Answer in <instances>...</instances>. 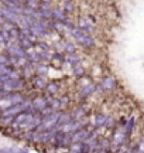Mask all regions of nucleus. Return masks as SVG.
<instances>
[{"instance_id":"f257e3e1","label":"nucleus","mask_w":144,"mask_h":153,"mask_svg":"<svg viewBox=\"0 0 144 153\" xmlns=\"http://www.w3.org/2000/svg\"><path fill=\"white\" fill-rule=\"evenodd\" d=\"M72 37L76 40L78 44H80L82 47H85V48H93L96 46V41L95 38L90 36V34H86L85 31H82L80 28L78 27H75V28H72L71 31H69Z\"/></svg>"},{"instance_id":"f03ea898","label":"nucleus","mask_w":144,"mask_h":153,"mask_svg":"<svg viewBox=\"0 0 144 153\" xmlns=\"http://www.w3.org/2000/svg\"><path fill=\"white\" fill-rule=\"evenodd\" d=\"M49 143H54L55 147H69L72 145L71 133H66L62 129H59L54 133V137L49 140Z\"/></svg>"},{"instance_id":"7ed1b4c3","label":"nucleus","mask_w":144,"mask_h":153,"mask_svg":"<svg viewBox=\"0 0 144 153\" xmlns=\"http://www.w3.org/2000/svg\"><path fill=\"white\" fill-rule=\"evenodd\" d=\"M27 82L24 78H17V80H8L3 84L1 89L3 91H7V92H21L25 88Z\"/></svg>"},{"instance_id":"20e7f679","label":"nucleus","mask_w":144,"mask_h":153,"mask_svg":"<svg viewBox=\"0 0 144 153\" xmlns=\"http://www.w3.org/2000/svg\"><path fill=\"white\" fill-rule=\"evenodd\" d=\"M116 88V81L113 77L110 75H106L103 77V80L100 81V84L96 87V91L97 89H100V91H112V89Z\"/></svg>"},{"instance_id":"39448f33","label":"nucleus","mask_w":144,"mask_h":153,"mask_svg":"<svg viewBox=\"0 0 144 153\" xmlns=\"http://www.w3.org/2000/svg\"><path fill=\"white\" fill-rule=\"evenodd\" d=\"M89 133H90V130H89L86 126H85V128H80L79 130H76V132H73V133H71L72 143H76V142H85V140L88 139Z\"/></svg>"},{"instance_id":"423d86ee","label":"nucleus","mask_w":144,"mask_h":153,"mask_svg":"<svg viewBox=\"0 0 144 153\" xmlns=\"http://www.w3.org/2000/svg\"><path fill=\"white\" fill-rule=\"evenodd\" d=\"M78 28H80L82 31H85L86 34H92L96 30L95 24L90 23L88 19H85V17H80L79 20H78Z\"/></svg>"},{"instance_id":"0eeeda50","label":"nucleus","mask_w":144,"mask_h":153,"mask_svg":"<svg viewBox=\"0 0 144 153\" xmlns=\"http://www.w3.org/2000/svg\"><path fill=\"white\" fill-rule=\"evenodd\" d=\"M80 128H85V123L82 122V119H73L68 125H65L64 128H62V130L66 132V133H73V132L79 130Z\"/></svg>"},{"instance_id":"6e6552de","label":"nucleus","mask_w":144,"mask_h":153,"mask_svg":"<svg viewBox=\"0 0 144 153\" xmlns=\"http://www.w3.org/2000/svg\"><path fill=\"white\" fill-rule=\"evenodd\" d=\"M71 121H73V119H72V116H71V113L61 112V113H59V118H58V122H56V125L54 126V132L59 130V129H62L65 125H68Z\"/></svg>"},{"instance_id":"1a4fd4ad","label":"nucleus","mask_w":144,"mask_h":153,"mask_svg":"<svg viewBox=\"0 0 144 153\" xmlns=\"http://www.w3.org/2000/svg\"><path fill=\"white\" fill-rule=\"evenodd\" d=\"M52 20L61 21V23H66V21H69V17L61 7H52Z\"/></svg>"},{"instance_id":"9d476101","label":"nucleus","mask_w":144,"mask_h":153,"mask_svg":"<svg viewBox=\"0 0 144 153\" xmlns=\"http://www.w3.org/2000/svg\"><path fill=\"white\" fill-rule=\"evenodd\" d=\"M47 106H48V102L45 97H35L32 99V108H34V111L37 113H41V111L44 108H47Z\"/></svg>"},{"instance_id":"9b49d317","label":"nucleus","mask_w":144,"mask_h":153,"mask_svg":"<svg viewBox=\"0 0 144 153\" xmlns=\"http://www.w3.org/2000/svg\"><path fill=\"white\" fill-rule=\"evenodd\" d=\"M18 44H20V47L24 48L25 51H30V50H34L35 47V43H32L28 37H25L23 33H20V36H18Z\"/></svg>"},{"instance_id":"f8f14e48","label":"nucleus","mask_w":144,"mask_h":153,"mask_svg":"<svg viewBox=\"0 0 144 153\" xmlns=\"http://www.w3.org/2000/svg\"><path fill=\"white\" fill-rule=\"evenodd\" d=\"M31 84H32V88L34 89H45L47 87V81H45V77H40V75H35L34 78L31 80Z\"/></svg>"},{"instance_id":"ddd939ff","label":"nucleus","mask_w":144,"mask_h":153,"mask_svg":"<svg viewBox=\"0 0 144 153\" xmlns=\"http://www.w3.org/2000/svg\"><path fill=\"white\" fill-rule=\"evenodd\" d=\"M49 73V67L45 63H38L34 67V74L35 75H40V77H47Z\"/></svg>"},{"instance_id":"4468645a","label":"nucleus","mask_w":144,"mask_h":153,"mask_svg":"<svg viewBox=\"0 0 144 153\" xmlns=\"http://www.w3.org/2000/svg\"><path fill=\"white\" fill-rule=\"evenodd\" d=\"M44 91L47 92L48 97H56V94H58V91H59V84H58V82H55V81H52V82H48Z\"/></svg>"},{"instance_id":"2eb2a0df","label":"nucleus","mask_w":144,"mask_h":153,"mask_svg":"<svg viewBox=\"0 0 144 153\" xmlns=\"http://www.w3.org/2000/svg\"><path fill=\"white\" fill-rule=\"evenodd\" d=\"M49 28L54 30V31L62 34L64 31H68L66 27H65V23H61V21H55V20H51V24H49Z\"/></svg>"},{"instance_id":"dca6fc26","label":"nucleus","mask_w":144,"mask_h":153,"mask_svg":"<svg viewBox=\"0 0 144 153\" xmlns=\"http://www.w3.org/2000/svg\"><path fill=\"white\" fill-rule=\"evenodd\" d=\"M61 9L64 10L66 14H71L75 11V3H73V0H62V6Z\"/></svg>"},{"instance_id":"f3484780","label":"nucleus","mask_w":144,"mask_h":153,"mask_svg":"<svg viewBox=\"0 0 144 153\" xmlns=\"http://www.w3.org/2000/svg\"><path fill=\"white\" fill-rule=\"evenodd\" d=\"M27 61L28 63H31V64H38V63H41V58H40V54H38V51H35V50H32L31 53H28L27 51Z\"/></svg>"},{"instance_id":"a211bd4d","label":"nucleus","mask_w":144,"mask_h":153,"mask_svg":"<svg viewBox=\"0 0 144 153\" xmlns=\"http://www.w3.org/2000/svg\"><path fill=\"white\" fill-rule=\"evenodd\" d=\"M106 119H107V116H106L104 113H97L95 116V121H93V126H95L96 129L103 128L104 123H106Z\"/></svg>"},{"instance_id":"6ab92c4d","label":"nucleus","mask_w":144,"mask_h":153,"mask_svg":"<svg viewBox=\"0 0 144 153\" xmlns=\"http://www.w3.org/2000/svg\"><path fill=\"white\" fill-rule=\"evenodd\" d=\"M96 91V87L93 85V84H88V85H85L83 88L80 89V98L82 99H85L86 97H89L90 94H93Z\"/></svg>"},{"instance_id":"aec40b11","label":"nucleus","mask_w":144,"mask_h":153,"mask_svg":"<svg viewBox=\"0 0 144 153\" xmlns=\"http://www.w3.org/2000/svg\"><path fill=\"white\" fill-rule=\"evenodd\" d=\"M134 126H136V118L131 116V118L127 121L126 126H124V133H126L128 137L131 136V133H133V130H134Z\"/></svg>"},{"instance_id":"412c9836","label":"nucleus","mask_w":144,"mask_h":153,"mask_svg":"<svg viewBox=\"0 0 144 153\" xmlns=\"http://www.w3.org/2000/svg\"><path fill=\"white\" fill-rule=\"evenodd\" d=\"M62 50H64L65 54H73V53H76V46L72 41H64L62 43Z\"/></svg>"},{"instance_id":"4be33fe9","label":"nucleus","mask_w":144,"mask_h":153,"mask_svg":"<svg viewBox=\"0 0 144 153\" xmlns=\"http://www.w3.org/2000/svg\"><path fill=\"white\" fill-rule=\"evenodd\" d=\"M65 63L66 64H69V65H76V64H79L80 63V56H78V54H66V60H65Z\"/></svg>"},{"instance_id":"5701e85b","label":"nucleus","mask_w":144,"mask_h":153,"mask_svg":"<svg viewBox=\"0 0 144 153\" xmlns=\"http://www.w3.org/2000/svg\"><path fill=\"white\" fill-rule=\"evenodd\" d=\"M85 115H86V111H85L82 106H76V108H75V109L71 112L72 119H82Z\"/></svg>"},{"instance_id":"b1692460","label":"nucleus","mask_w":144,"mask_h":153,"mask_svg":"<svg viewBox=\"0 0 144 153\" xmlns=\"http://www.w3.org/2000/svg\"><path fill=\"white\" fill-rule=\"evenodd\" d=\"M47 102H48V106H51L54 111H59L61 109V104H59V99L55 97H49L47 98Z\"/></svg>"},{"instance_id":"393cba45","label":"nucleus","mask_w":144,"mask_h":153,"mask_svg":"<svg viewBox=\"0 0 144 153\" xmlns=\"http://www.w3.org/2000/svg\"><path fill=\"white\" fill-rule=\"evenodd\" d=\"M99 146H100V149L110 152V149H112V140L107 139V137H102V139H99Z\"/></svg>"},{"instance_id":"a878e982","label":"nucleus","mask_w":144,"mask_h":153,"mask_svg":"<svg viewBox=\"0 0 144 153\" xmlns=\"http://www.w3.org/2000/svg\"><path fill=\"white\" fill-rule=\"evenodd\" d=\"M72 68H73V75H75L76 78H83V77H85V68L80 64L73 65Z\"/></svg>"},{"instance_id":"bb28decb","label":"nucleus","mask_w":144,"mask_h":153,"mask_svg":"<svg viewBox=\"0 0 144 153\" xmlns=\"http://www.w3.org/2000/svg\"><path fill=\"white\" fill-rule=\"evenodd\" d=\"M14 123V116H0V125L1 126H10Z\"/></svg>"},{"instance_id":"cd10ccee","label":"nucleus","mask_w":144,"mask_h":153,"mask_svg":"<svg viewBox=\"0 0 144 153\" xmlns=\"http://www.w3.org/2000/svg\"><path fill=\"white\" fill-rule=\"evenodd\" d=\"M38 54H40L41 63H47L49 60H52V54L49 51H38Z\"/></svg>"},{"instance_id":"c85d7f7f","label":"nucleus","mask_w":144,"mask_h":153,"mask_svg":"<svg viewBox=\"0 0 144 153\" xmlns=\"http://www.w3.org/2000/svg\"><path fill=\"white\" fill-rule=\"evenodd\" d=\"M52 60H55V61H58V63H65L66 56L62 54V53H59V51H55V53H52Z\"/></svg>"},{"instance_id":"c756f323","label":"nucleus","mask_w":144,"mask_h":153,"mask_svg":"<svg viewBox=\"0 0 144 153\" xmlns=\"http://www.w3.org/2000/svg\"><path fill=\"white\" fill-rule=\"evenodd\" d=\"M38 3H40V0H25V1H24V6L32 9V10H37Z\"/></svg>"},{"instance_id":"7c9ffc66","label":"nucleus","mask_w":144,"mask_h":153,"mask_svg":"<svg viewBox=\"0 0 144 153\" xmlns=\"http://www.w3.org/2000/svg\"><path fill=\"white\" fill-rule=\"evenodd\" d=\"M58 99H59L61 108H64V106H68V105L71 104V98H69V95H62V97H59Z\"/></svg>"},{"instance_id":"2f4dec72","label":"nucleus","mask_w":144,"mask_h":153,"mask_svg":"<svg viewBox=\"0 0 144 153\" xmlns=\"http://www.w3.org/2000/svg\"><path fill=\"white\" fill-rule=\"evenodd\" d=\"M117 126V122L114 121L113 118H109L107 116V119H106V123H104V128H107V129H114Z\"/></svg>"},{"instance_id":"473e14b6","label":"nucleus","mask_w":144,"mask_h":153,"mask_svg":"<svg viewBox=\"0 0 144 153\" xmlns=\"http://www.w3.org/2000/svg\"><path fill=\"white\" fill-rule=\"evenodd\" d=\"M0 64L8 65V54H3V53H0Z\"/></svg>"},{"instance_id":"72a5a7b5","label":"nucleus","mask_w":144,"mask_h":153,"mask_svg":"<svg viewBox=\"0 0 144 153\" xmlns=\"http://www.w3.org/2000/svg\"><path fill=\"white\" fill-rule=\"evenodd\" d=\"M13 153H30L25 149H20V147H13Z\"/></svg>"},{"instance_id":"f704fd0d","label":"nucleus","mask_w":144,"mask_h":153,"mask_svg":"<svg viewBox=\"0 0 144 153\" xmlns=\"http://www.w3.org/2000/svg\"><path fill=\"white\" fill-rule=\"evenodd\" d=\"M126 123H127V121H126V118H120L119 122H117V126H126Z\"/></svg>"},{"instance_id":"c9c22d12","label":"nucleus","mask_w":144,"mask_h":153,"mask_svg":"<svg viewBox=\"0 0 144 153\" xmlns=\"http://www.w3.org/2000/svg\"><path fill=\"white\" fill-rule=\"evenodd\" d=\"M117 153H134V152H133V149L130 147V149H124V150H119V152H117Z\"/></svg>"},{"instance_id":"e433bc0d","label":"nucleus","mask_w":144,"mask_h":153,"mask_svg":"<svg viewBox=\"0 0 144 153\" xmlns=\"http://www.w3.org/2000/svg\"><path fill=\"white\" fill-rule=\"evenodd\" d=\"M41 3H51V1H52V0H40Z\"/></svg>"},{"instance_id":"4c0bfd02","label":"nucleus","mask_w":144,"mask_h":153,"mask_svg":"<svg viewBox=\"0 0 144 153\" xmlns=\"http://www.w3.org/2000/svg\"><path fill=\"white\" fill-rule=\"evenodd\" d=\"M109 153H112V152H109Z\"/></svg>"}]
</instances>
